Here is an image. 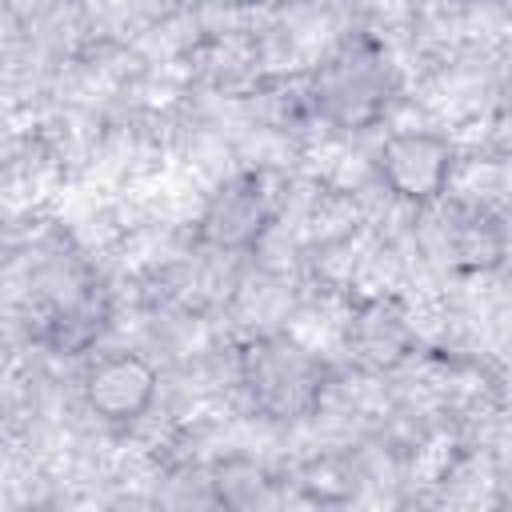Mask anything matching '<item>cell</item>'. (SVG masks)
<instances>
[{
  "label": "cell",
  "mask_w": 512,
  "mask_h": 512,
  "mask_svg": "<svg viewBox=\"0 0 512 512\" xmlns=\"http://www.w3.org/2000/svg\"><path fill=\"white\" fill-rule=\"evenodd\" d=\"M240 384L264 420H304L320 408L328 368L292 340H252L240 352Z\"/></svg>",
  "instance_id": "obj_2"
},
{
  "label": "cell",
  "mask_w": 512,
  "mask_h": 512,
  "mask_svg": "<svg viewBox=\"0 0 512 512\" xmlns=\"http://www.w3.org/2000/svg\"><path fill=\"white\" fill-rule=\"evenodd\" d=\"M456 172V144L432 128L392 132L376 152V176L404 204H436Z\"/></svg>",
  "instance_id": "obj_3"
},
{
  "label": "cell",
  "mask_w": 512,
  "mask_h": 512,
  "mask_svg": "<svg viewBox=\"0 0 512 512\" xmlns=\"http://www.w3.org/2000/svg\"><path fill=\"white\" fill-rule=\"evenodd\" d=\"M104 324H108V304L96 292H88V296H76V300L52 308L44 316V328L36 332V340L56 356H76L96 344Z\"/></svg>",
  "instance_id": "obj_6"
},
{
  "label": "cell",
  "mask_w": 512,
  "mask_h": 512,
  "mask_svg": "<svg viewBox=\"0 0 512 512\" xmlns=\"http://www.w3.org/2000/svg\"><path fill=\"white\" fill-rule=\"evenodd\" d=\"M272 224V204L264 192L260 172H236L220 180L200 216H196V240L212 252H252Z\"/></svg>",
  "instance_id": "obj_4"
},
{
  "label": "cell",
  "mask_w": 512,
  "mask_h": 512,
  "mask_svg": "<svg viewBox=\"0 0 512 512\" xmlns=\"http://www.w3.org/2000/svg\"><path fill=\"white\" fill-rule=\"evenodd\" d=\"M156 388H160L156 364L140 352H108L92 360L80 384L88 412L100 416L104 424H136L152 408Z\"/></svg>",
  "instance_id": "obj_5"
},
{
  "label": "cell",
  "mask_w": 512,
  "mask_h": 512,
  "mask_svg": "<svg viewBox=\"0 0 512 512\" xmlns=\"http://www.w3.org/2000/svg\"><path fill=\"white\" fill-rule=\"evenodd\" d=\"M392 92H396V76H392L388 52L372 36H352L336 44L316 64L312 84H308V96L320 120L344 132L372 128L388 112Z\"/></svg>",
  "instance_id": "obj_1"
}]
</instances>
